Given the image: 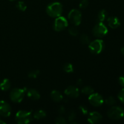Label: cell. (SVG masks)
Wrapping results in <instances>:
<instances>
[{
  "instance_id": "1",
  "label": "cell",
  "mask_w": 124,
  "mask_h": 124,
  "mask_svg": "<svg viewBox=\"0 0 124 124\" xmlns=\"http://www.w3.org/2000/svg\"><path fill=\"white\" fill-rule=\"evenodd\" d=\"M62 11V5L59 2H52L46 8V13L52 18H56L61 16Z\"/></svg>"
},
{
  "instance_id": "2",
  "label": "cell",
  "mask_w": 124,
  "mask_h": 124,
  "mask_svg": "<svg viewBox=\"0 0 124 124\" xmlns=\"http://www.w3.org/2000/svg\"><path fill=\"white\" fill-rule=\"evenodd\" d=\"M32 113L31 111L26 110H19L15 115V121L19 124H27L33 120Z\"/></svg>"
},
{
  "instance_id": "3",
  "label": "cell",
  "mask_w": 124,
  "mask_h": 124,
  "mask_svg": "<svg viewBox=\"0 0 124 124\" xmlns=\"http://www.w3.org/2000/svg\"><path fill=\"white\" fill-rule=\"evenodd\" d=\"M26 92L25 88H13L10 93V99L15 103H20L23 101Z\"/></svg>"
},
{
  "instance_id": "4",
  "label": "cell",
  "mask_w": 124,
  "mask_h": 124,
  "mask_svg": "<svg viewBox=\"0 0 124 124\" xmlns=\"http://www.w3.org/2000/svg\"><path fill=\"white\" fill-rule=\"evenodd\" d=\"M105 44L104 41L100 38L96 39L88 44V48L92 53L94 54H99L104 50Z\"/></svg>"
},
{
  "instance_id": "5",
  "label": "cell",
  "mask_w": 124,
  "mask_h": 124,
  "mask_svg": "<svg viewBox=\"0 0 124 124\" xmlns=\"http://www.w3.org/2000/svg\"><path fill=\"white\" fill-rule=\"evenodd\" d=\"M124 111L122 108L119 106L111 107L107 112V116L112 120H119L124 117Z\"/></svg>"
},
{
  "instance_id": "6",
  "label": "cell",
  "mask_w": 124,
  "mask_h": 124,
  "mask_svg": "<svg viewBox=\"0 0 124 124\" xmlns=\"http://www.w3.org/2000/svg\"><path fill=\"white\" fill-rule=\"evenodd\" d=\"M108 29L103 23H97L93 28L92 33L95 37L101 38L108 33Z\"/></svg>"
},
{
  "instance_id": "7",
  "label": "cell",
  "mask_w": 124,
  "mask_h": 124,
  "mask_svg": "<svg viewBox=\"0 0 124 124\" xmlns=\"http://www.w3.org/2000/svg\"><path fill=\"white\" fill-rule=\"evenodd\" d=\"M68 18L70 23L75 26H78L81 24L82 15L81 12L78 9H73L69 12Z\"/></svg>"
},
{
  "instance_id": "8",
  "label": "cell",
  "mask_w": 124,
  "mask_h": 124,
  "mask_svg": "<svg viewBox=\"0 0 124 124\" xmlns=\"http://www.w3.org/2000/svg\"><path fill=\"white\" fill-rule=\"evenodd\" d=\"M69 23L68 21L64 16H60L56 18L53 24V29L56 31H61L65 30L68 27Z\"/></svg>"
},
{
  "instance_id": "9",
  "label": "cell",
  "mask_w": 124,
  "mask_h": 124,
  "mask_svg": "<svg viewBox=\"0 0 124 124\" xmlns=\"http://www.w3.org/2000/svg\"><path fill=\"white\" fill-rule=\"evenodd\" d=\"M88 101L90 104L93 107H99L104 104V99L100 94L98 93H93L88 96Z\"/></svg>"
},
{
  "instance_id": "10",
  "label": "cell",
  "mask_w": 124,
  "mask_h": 124,
  "mask_svg": "<svg viewBox=\"0 0 124 124\" xmlns=\"http://www.w3.org/2000/svg\"><path fill=\"white\" fill-rule=\"evenodd\" d=\"M12 113V108L9 104L4 101H0V116L4 117H9Z\"/></svg>"
},
{
  "instance_id": "11",
  "label": "cell",
  "mask_w": 124,
  "mask_h": 124,
  "mask_svg": "<svg viewBox=\"0 0 124 124\" xmlns=\"http://www.w3.org/2000/svg\"><path fill=\"white\" fill-rule=\"evenodd\" d=\"M65 95L71 98H77L79 96L80 92L78 87L75 86H69L64 91Z\"/></svg>"
},
{
  "instance_id": "12",
  "label": "cell",
  "mask_w": 124,
  "mask_h": 124,
  "mask_svg": "<svg viewBox=\"0 0 124 124\" xmlns=\"http://www.w3.org/2000/svg\"><path fill=\"white\" fill-rule=\"evenodd\" d=\"M102 119V116L101 114L97 111H93L89 113L87 118V121L90 124H94L99 123Z\"/></svg>"
},
{
  "instance_id": "13",
  "label": "cell",
  "mask_w": 124,
  "mask_h": 124,
  "mask_svg": "<svg viewBox=\"0 0 124 124\" xmlns=\"http://www.w3.org/2000/svg\"><path fill=\"white\" fill-rule=\"evenodd\" d=\"M107 23L108 26L113 29H117L121 25V21L116 16H110L108 18Z\"/></svg>"
},
{
  "instance_id": "14",
  "label": "cell",
  "mask_w": 124,
  "mask_h": 124,
  "mask_svg": "<svg viewBox=\"0 0 124 124\" xmlns=\"http://www.w3.org/2000/svg\"><path fill=\"white\" fill-rule=\"evenodd\" d=\"M27 96L30 99L33 101H37L39 100L41 98L39 93L35 89H29L27 90L26 92Z\"/></svg>"
},
{
  "instance_id": "15",
  "label": "cell",
  "mask_w": 124,
  "mask_h": 124,
  "mask_svg": "<svg viewBox=\"0 0 124 124\" xmlns=\"http://www.w3.org/2000/svg\"><path fill=\"white\" fill-rule=\"evenodd\" d=\"M50 97L52 98V101L55 102H59L62 101L63 99L62 94L58 90H53L50 93Z\"/></svg>"
},
{
  "instance_id": "16",
  "label": "cell",
  "mask_w": 124,
  "mask_h": 124,
  "mask_svg": "<svg viewBox=\"0 0 124 124\" xmlns=\"http://www.w3.org/2000/svg\"><path fill=\"white\" fill-rule=\"evenodd\" d=\"M107 12L105 10L102 9L99 11L98 15H97V23H103L105 20V19L107 18Z\"/></svg>"
},
{
  "instance_id": "17",
  "label": "cell",
  "mask_w": 124,
  "mask_h": 124,
  "mask_svg": "<svg viewBox=\"0 0 124 124\" xmlns=\"http://www.w3.org/2000/svg\"><path fill=\"white\" fill-rule=\"evenodd\" d=\"M11 87V83L10 81L8 79L5 78L2 81V82L0 83V89L2 91H6L8 90Z\"/></svg>"
},
{
  "instance_id": "18",
  "label": "cell",
  "mask_w": 124,
  "mask_h": 124,
  "mask_svg": "<svg viewBox=\"0 0 124 124\" xmlns=\"http://www.w3.org/2000/svg\"><path fill=\"white\" fill-rule=\"evenodd\" d=\"M46 115H47V114H46V112L44 110H39L34 113L33 116V118L35 119L40 120L44 118L46 116Z\"/></svg>"
},
{
  "instance_id": "19",
  "label": "cell",
  "mask_w": 124,
  "mask_h": 124,
  "mask_svg": "<svg viewBox=\"0 0 124 124\" xmlns=\"http://www.w3.org/2000/svg\"><path fill=\"white\" fill-rule=\"evenodd\" d=\"M81 92L84 94L90 96L92 93H94V89L92 87H90V86H85L81 89Z\"/></svg>"
},
{
  "instance_id": "20",
  "label": "cell",
  "mask_w": 124,
  "mask_h": 124,
  "mask_svg": "<svg viewBox=\"0 0 124 124\" xmlns=\"http://www.w3.org/2000/svg\"><path fill=\"white\" fill-rule=\"evenodd\" d=\"M62 69L63 70L67 73H71L73 72L74 71L73 65L70 63H66V64H64L63 65Z\"/></svg>"
},
{
  "instance_id": "21",
  "label": "cell",
  "mask_w": 124,
  "mask_h": 124,
  "mask_svg": "<svg viewBox=\"0 0 124 124\" xmlns=\"http://www.w3.org/2000/svg\"><path fill=\"white\" fill-rule=\"evenodd\" d=\"M80 41L84 45H88L90 42V39L89 36L86 34H82L80 37Z\"/></svg>"
},
{
  "instance_id": "22",
  "label": "cell",
  "mask_w": 124,
  "mask_h": 124,
  "mask_svg": "<svg viewBox=\"0 0 124 124\" xmlns=\"http://www.w3.org/2000/svg\"><path fill=\"white\" fill-rule=\"evenodd\" d=\"M16 6V8H18V10H19L20 11H22V12H24V11L26 10L27 9V6L24 1H18V2H17Z\"/></svg>"
},
{
  "instance_id": "23",
  "label": "cell",
  "mask_w": 124,
  "mask_h": 124,
  "mask_svg": "<svg viewBox=\"0 0 124 124\" xmlns=\"http://www.w3.org/2000/svg\"><path fill=\"white\" fill-rule=\"evenodd\" d=\"M40 72L38 70H31L28 73V77L30 79H36L39 75Z\"/></svg>"
},
{
  "instance_id": "24",
  "label": "cell",
  "mask_w": 124,
  "mask_h": 124,
  "mask_svg": "<svg viewBox=\"0 0 124 124\" xmlns=\"http://www.w3.org/2000/svg\"><path fill=\"white\" fill-rule=\"evenodd\" d=\"M105 103H106L107 105H108V106L112 107L116 104V99H115V98H114V97L110 96L105 99Z\"/></svg>"
},
{
  "instance_id": "25",
  "label": "cell",
  "mask_w": 124,
  "mask_h": 124,
  "mask_svg": "<svg viewBox=\"0 0 124 124\" xmlns=\"http://www.w3.org/2000/svg\"><path fill=\"white\" fill-rule=\"evenodd\" d=\"M69 33L70 35L73 36H76L78 35V30L77 29V28L76 27V26H73L70 27L69 29Z\"/></svg>"
},
{
  "instance_id": "26",
  "label": "cell",
  "mask_w": 124,
  "mask_h": 124,
  "mask_svg": "<svg viewBox=\"0 0 124 124\" xmlns=\"http://www.w3.org/2000/svg\"><path fill=\"white\" fill-rule=\"evenodd\" d=\"M88 4H89V2H88V0H81L79 4V7L81 9H85V8H87Z\"/></svg>"
},
{
  "instance_id": "27",
  "label": "cell",
  "mask_w": 124,
  "mask_h": 124,
  "mask_svg": "<svg viewBox=\"0 0 124 124\" xmlns=\"http://www.w3.org/2000/svg\"><path fill=\"white\" fill-rule=\"evenodd\" d=\"M76 113L75 112V111H73V110L70 111L68 114V119L71 122L75 120V119L76 118Z\"/></svg>"
},
{
  "instance_id": "28",
  "label": "cell",
  "mask_w": 124,
  "mask_h": 124,
  "mask_svg": "<svg viewBox=\"0 0 124 124\" xmlns=\"http://www.w3.org/2000/svg\"><path fill=\"white\" fill-rule=\"evenodd\" d=\"M55 123L57 124H66L67 121L62 116H59L55 119Z\"/></svg>"
},
{
  "instance_id": "29",
  "label": "cell",
  "mask_w": 124,
  "mask_h": 124,
  "mask_svg": "<svg viewBox=\"0 0 124 124\" xmlns=\"http://www.w3.org/2000/svg\"><path fill=\"white\" fill-rule=\"evenodd\" d=\"M79 110L80 112L83 115H86L88 114V108H87V107L84 106V105H81V106H79Z\"/></svg>"
},
{
  "instance_id": "30",
  "label": "cell",
  "mask_w": 124,
  "mask_h": 124,
  "mask_svg": "<svg viewBox=\"0 0 124 124\" xmlns=\"http://www.w3.org/2000/svg\"><path fill=\"white\" fill-rule=\"evenodd\" d=\"M118 99H119L120 101L124 104V88H122L118 93Z\"/></svg>"
},
{
  "instance_id": "31",
  "label": "cell",
  "mask_w": 124,
  "mask_h": 124,
  "mask_svg": "<svg viewBox=\"0 0 124 124\" xmlns=\"http://www.w3.org/2000/svg\"><path fill=\"white\" fill-rule=\"evenodd\" d=\"M119 83L122 87H124V76H121L119 78Z\"/></svg>"
},
{
  "instance_id": "32",
  "label": "cell",
  "mask_w": 124,
  "mask_h": 124,
  "mask_svg": "<svg viewBox=\"0 0 124 124\" xmlns=\"http://www.w3.org/2000/svg\"><path fill=\"white\" fill-rule=\"evenodd\" d=\"M58 113H59V114H60V115H62V114H64L65 111V108H64V107L61 106L59 108V109H58Z\"/></svg>"
},
{
  "instance_id": "33",
  "label": "cell",
  "mask_w": 124,
  "mask_h": 124,
  "mask_svg": "<svg viewBox=\"0 0 124 124\" xmlns=\"http://www.w3.org/2000/svg\"><path fill=\"white\" fill-rule=\"evenodd\" d=\"M82 84V79H79L78 81H77V85L79 86H81Z\"/></svg>"
},
{
  "instance_id": "34",
  "label": "cell",
  "mask_w": 124,
  "mask_h": 124,
  "mask_svg": "<svg viewBox=\"0 0 124 124\" xmlns=\"http://www.w3.org/2000/svg\"><path fill=\"white\" fill-rule=\"evenodd\" d=\"M121 53H122V55L124 56V47H122V48L121 49Z\"/></svg>"
},
{
  "instance_id": "35",
  "label": "cell",
  "mask_w": 124,
  "mask_h": 124,
  "mask_svg": "<svg viewBox=\"0 0 124 124\" xmlns=\"http://www.w3.org/2000/svg\"><path fill=\"white\" fill-rule=\"evenodd\" d=\"M6 124V122H4L3 121H2L1 119H0V124Z\"/></svg>"
},
{
  "instance_id": "36",
  "label": "cell",
  "mask_w": 124,
  "mask_h": 124,
  "mask_svg": "<svg viewBox=\"0 0 124 124\" xmlns=\"http://www.w3.org/2000/svg\"><path fill=\"white\" fill-rule=\"evenodd\" d=\"M9 1H13V0H9Z\"/></svg>"
},
{
  "instance_id": "37",
  "label": "cell",
  "mask_w": 124,
  "mask_h": 124,
  "mask_svg": "<svg viewBox=\"0 0 124 124\" xmlns=\"http://www.w3.org/2000/svg\"></svg>"
}]
</instances>
